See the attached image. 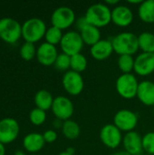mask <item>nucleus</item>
Here are the masks:
<instances>
[{
  "mask_svg": "<svg viewBox=\"0 0 154 155\" xmlns=\"http://www.w3.org/2000/svg\"><path fill=\"white\" fill-rule=\"evenodd\" d=\"M110 40L113 44L114 53L119 55H133L139 50L138 35L133 33L123 32L114 35Z\"/></svg>",
  "mask_w": 154,
  "mask_h": 155,
  "instance_id": "nucleus-1",
  "label": "nucleus"
},
{
  "mask_svg": "<svg viewBox=\"0 0 154 155\" xmlns=\"http://www.w3.org/2000/svg\"><path fill=\"white\" fill-rule=\"evenodd\" d=\"M84 16L89 25L100 29L112 22V10L107 5L97 3L87 8Z\"/></svg>",
  "mask_w": 154,
  "mask_h": 155,
  "instance_id": "nucleus-2",
  "label": "nucleus"
},
{
  "mask_svg": "<svg viewBox=\"0 0 154 155\" xmlns=\"http://www.w3.org/2000/svg\"><path fill=\"white\" fill-rule=\"evenodd\" d=\"M46 30L45 23L42 19L30 18L22 25V37L25 42L34 44L44 37Z\"/></svg>",
  "mask_w": 154,
  "mask_h": 155,
  "instance_id": "nucleus-3",
  "label": "nucleus"
},
{
  "mask_svg": "<svg viewBox=\"0 0 154 155\" xmlns=\"http://www.w3.org/2000/svg\"><path fill=\"white\" fill-rule=\"evenodd\" d=\"M22 36V25L14 18L0 19V39L7 44L16 43Z\"/></svg>",
  "mask_w": 154,
  "mask_h": 155,
  "instance_id": "nucleus-4",
  "label": "nucleus"
},
{
  "mask_svg": "<svg viewBox=\"0 0 154 155\" xmlns=\"http://www.w3.org/2000/svg\"><path fill=\"white\" fill-rule=\"evenodd\" d=\"M139 82L133 74H123L116 80V91L124 99H133L137 96Z\"/></svg>",
  "mask_w": 154,
  "mask_h": 155,
  "instance_id": "nucleus-5",
  "label": "nucleus"
},
{
  "mask_svg": "<svg viewBox=\"0 0 154 155\" xmlns=\"http://www.w3.org/2000/svg\"><path fill=\"white\" fill-rule=\"evenodd\" d=\"M84 43L81 37V35L79 32L76 31H68L64 34V36L60 43L63 53L69 56L80 54L82 49L84 48Z\"/></svg>",
  "mask_w": 154,
  "mask_h": 155,
  "instance_id": "nucleus-6",
  "label": "nucleus"
},
{
  "mask_svg": "<svg viewBox=\"0 0 154 155\" xmlns=\"http://www.w3.org/2000/svg\"><path fill=\"white\" fill-rule=\"evenodd\" d=\"M75 13L68 6H60L56 8L51 15V23L53 26L65 30L75 23Z\"/></svg>",
  "mask_w": 154,
  "mask_h": 155,
  "instance_id": "nucleus-7",
  "label": "nucleus"
},
{
  "mask_svg": "<svg viewBox=\"0 0 154 155\" xmlns=\"http://www.w3.org/2000/svg\"><path fill=\"white\" fill-rule=\"evenodd\" d=\"M138 115L128 109L118 111L113 117V124L123 133L133 132L138 124Z\"/></svg>",
  "mask_w": 154,
  "mask_h": 155,
  "instance_id": "nucleus-8",
  "label": "nucleus"
},
{
  "mask_svg": "<svg viewBox=\"0 0 154 155\" xmlns=\"http://www.w3.org/2000/svg\"><path fill=\"white\" fill-rule=\"evenodd\" d=\"M62 84L64 91L68 94L74 96L80 94L84 88V82L82 74L72 70L64 73L62 78Z\"/></svg>",
  "mask_w": 154,
  "mask_h": 155,
  "instance_id": "nucleus-9",
  "label": "nucleus"
},
{
  "mask_svg": "<svg viewBox=\"0 0 154 155\" xmlns=\"http://www.w3.org/2000/svg\"><path fill=\"white\" fill-rule=\"evenodd\" d=\"M100 139L101 142L107 148L114 150L123 143V136L122 132L113 124H105L100 131Z\"/></svg>",
  "mask_w": 154,
  "mask_h": 155,
  "instance_id": "nucleus-10",
  "label": "nucleus"
},
{
  "mask_svg": "<svg viewBox=\"0 0 154 155\" xmlns=\"http://www.w3.org/2000/svg\"><path fill=\"white\" fill-rule=\"evenodd\" d=\"M20 132V126L18 122L10 117L0 120V143L7 144L15 142Z\"/></svg>",
  "mask_w": 154,
  "mask_h": 155,
  "instance_id": "nucleus-11",
  "label": "nucleus"
},
{
  "mask_svg": "<svg viewBox=\"0 0 154 155\" xmlns=\"http://www.w3.org/2000/svg\"><path fill=\"white\" fill-rule=\"evenodd\" d=\"M51 109L55 118L63 122L70 120L74 112L73 102L68 97L63 95L54 98Z\"/></svg>",
  "mask_w": 154,
  "mask_h": 155,
  "instance_id": "nucleus-12",
  "label": "nucleus"
},
{
  "mask_svg": "<svg viewBox=\"0 0 154 155\" xmlns=\"http://www.w3.org/2000/svg\"><path fill=\"white\" fill-rule=\"evenodd\" d=\"M140 76H148L154 72V54L142 53L134 58V70Z\"/></svg>",
  "mask_w": 154,
  "mask_h": 155,
  "instance_id": "nucleus-13",
  "label": "nucleus"
},
{
  "mask_svg": "<svg viewBox=\"0 0 154 155\" xmlns=\"http://www.w3.org/2000/svg\"><path fill=\"white\" fill-rule=\"evenodd\" d=\"M133 21V13L126 5H116L112 10V22L119 27H127Z\"/></svg>",
  "mask_w": 154,
  "mask_h": 155,
  "instance_id": "nucleus-14",
  "label": "nucleus"
},
{
  "mask_svg": "<svg viewBox=\"0 0 154 155\" xmlns=\"http://www.w3.org/2000/svg\"><path fill=\"white\" fill-rule=\"evenodd\" d=\"M58 54L56 46L48 43H43L37 48L36 59L42 65L50 66L54 64Z\"/></svg>",
  "mask_w": 154,
  "mask_h": 155,
  "instance_id": "nucleus-15",
  "label": "nucleus"
},
{
  "mask_svg": "<svg viewBox=\"0 0 154 155\" xmlns=\"http://www.w3.org/2000/svg\"><path fill=\"white\" fill-rule=\"evenodd\" d=\"M124 150L131 155H141L143 152V137L135 131L126 133L123 139Z\"/></svg>",
  "mask_w": 154,
  "mask_h": 155,
  "instance_id": "nucleus-16",
  "label": "nucleus"
},
{
  "mask_svg": "<svg viewBox=\"0 0 154 155\" xmlns=\"http://www.w3.org/2000/svg\"><path fill=\"white\" fill-rule=\"evenodd\" d=\"M113 47L111 40L101 39L95 45L91 46L90 54L93 58L98 61H103L108 59L113 53Z\"/></svg>",
  "mask_w": 154,
  "mask_h": 155,
  "instance_id": "nucleus-17",
  "label": "nucleus"
},
{
  "mask_svg": "<svg viewBox=\"0 0 154 155\" xmlns=\"http://www.w3.org/2000/svg\"><path fill=\"white\" fill-rule=\"evenodd\" d=\"M139 101L146 106H154V83L143 81L139 84L137 96Z\"/></svg>",
  "mask_w": 154,
  "mask_h": 155,
  "instance_id": "nucleus-18",
  "label": "nucleus"
},
{
  "mask_svg": "<svg viewBox=\"0 0 154 155\" xmlns=\"http://www.w3.org/2000/svg\"><path fill=\"white\" fill-rule=\"evenodd\" d=\"M45 142L43 134L38 133H31L23 139V146L26 152L37 153L44 147Z\"/></svg>",
  "mask_w": 154,
  "mask_h": 155,
  "instance_id": "nucleus-19",
  "label": "nucleus"
},
{
  "mask_svg": "<svg viewBox=\"0 0 154 155\" xmlns=\"http://www.w3.org/2000/svg\"><path fill=\"white\" fill-rule=\"evenodd\" d=\"M81 37L84 43V45L93 46L97 42L101 40V32L100 29L92 25H86L84 27H83L79 31Z\"/></svg>",
  "mask_w": 154,
  "mask_h": 155,
  "instance_id": "nucleus-20",
  "label": "nucleus"
},
{
  "mask_svg": "<svg viewBox=\"0 0 154 155\" xmlns=\"http://www.w3.org/2000/svg\"><path fill=\"white\" fill-rule=\"evenodd\" d=\"M140 19L146 24L154 23V0L143 1L138 8Z\"/></svg>",
  "mask_w": 154,
  "mask_h": 155,
  "instance_id": "nucleus-21",
  "label": "nucleus"
},
{
  "mask_svg": "<svg viewBox=\"0 0 154 155\" xmlns=\"http://www.w3.org/2000/svg\"><path fill=\"white\" fill-rule=\"evenodd\" d=\"M34 104L36 108H39L43 111H47L52 108L54 98L52 94L47 90H40L34 95Z\"/></svg>",
  "mask_w": 154,
  "mask_h": 155,
  "instance_id": "nucleus-22",
  "label": "nucleus"
},
{
  "mask_svg": "<svg viewBox=\"0 0 154 155\" xmlns=\"http://www.w3.org/2000/svg\"><path fill=\"white\" fill-rule=\"evenodd\" d=\"M62 133L64 136L68 140H76L81 134V128L79 124L73 120L64 121L62 126Z\"/></svg>",
  "mask_w": 154,
  "mask_h": 155,
  "instance_id": "nucleus-23",
  "label": "nucleus"
},
{
  "mask_svg": "<svg viewBox=\"0 0 154 155\" xmlns=\"http://www.w3.org/2000/svg\"><path fill=\"white\" fill-rule=\"evenodd\" d=\"M139 49L143 53L154 54V34L150 32H143L138 35Z\"/></svg>",
  "mask_w": 154,
  "mask_h": 155,
  "instance_id": "nucleus-24",
  "label": "nucleus"
},
{
  "mask_svg": "<svg viewBox=\"0 0 154 155\" xmlns=\"http://www.w3.org/2000/svg\"><path fill=\"white\" fill-rule=\"evenodd\" d=\"M88 65V61L85 55H84L82 53L74 54L71 56V66L70 69L76 73H83L86 70Z\"/></svg>",
  "mask_w": 154,
  "mask_h": 155,
  "instance_id": "nucleus-25",
  "label": "nucleus"
},
{
  "mask_svg": "<svg viewBox=\"0 0 154 155\" xmlns=\"http://www.w3.org/2000/svg\"><path fill=\"white\" fill-rule=\"evenodd\" d=\"M64 36L63 31L55 26H50L49 28H47L45 35H44V38H45V43H48L52 45L56 46L57 45H60L62 38Z\"/></svg>",
  "mask_w": 154,
  "mask_h": 155,
  "instance_id": "nucleus-26",
  "label": "nucleus"
},
{
  "mask_svg": "<svg viewBox=\"0 0 154 155\" xmlns=\"http://www.w3.org/2000/svg\"><path fill=\"white\" fill-rule=\"evenodd\" d=\"M117 64L123 74H132V71L134 70V58L128 54L119 55Z\"/></svg>",
  "mask_w": 154,
  "mask_h": 155,
  "instance_id": "nucleus-27",
  "label": "nucleus"
},
{
  "mask_svg": "<svg viewBox=\"0 0 154 155\" xmlns=\"http://www.w3.org/2000/svg\"><path fill=\"white\" fill-rule=\"evenodd\" d=\"M36 51L34 44L25 42L20 48V56L25 61H31L36 56Z\"/></svg>",
  "mask_w": 154,
  "mask_h": 155,
  "instance_id": "nucleus-28",
  "label": "nucleus"
},
{
  "mask_svg": "<svg viewBox=\"0 0 154 155\" xmlns=\"http://www.w3.org/2000/svg\"><path fill=\"white\" fill-rule=\"evenodd\" d=\"M29 120L30 122L35 125V126H40L42 125L45 120H46V113L45 111H43L39 108H34L33 109L30 114H29Z\"/></svg>",
  "mask_w": 154,
  "mask_h": 155,
  "instance_id": "nucleus-29",
  "label": "nucleus"
},
{
  "mask_svg": "<svg viewBox=\"0 0 154 155\" xmlns=\"http://www.w3.org/2000/svg\"><path fill=\"white\" fill-rule=\"evenodd\" d=\"M54 65L59 71H65V72L69 71L68 69H70L71 66V56L64 53L59 54Z\"/></svg>",
  "mask_w": 154,
  "mask_h": 155,
  "instance_id": "nucleus-30",
  "label": "nucleus"
},
{
  "mask_svg": "<svg viewBox=\"0 0 154 155\" xmlns=\"http://www.w3.org/2000/svg\"><path fill=\"white\" fill-rule=\"evenodd\" d=\"M143 148L148 154L154 155V132H149L143 136Z\"/></svg>",
  "mask_w": 154,
  "mask_h": 155,
  "instance_id": "nucleus-31",
  "label": "nucleus"
},
{
  "mask_svg": "<svg viewBox=\"0 0 154 155\" xmlns=\"http://www.w3.org/2000/svg\"><path fill=\"white\" fill-rule=\"evenodd\" d=\"M43 137L44 139V142L47 143H54L57 140V133L54 130H47L43 134Z\"/></svg>",
  "mask_w": 154,
  "mask_h": 155,
  "instance_id": "nucleus-32",
  "label": "nucleus"
},
{
  "mask_svg": "<svg viewBox=\"0 0 154 155\" xmlns=\"http://www.w3.org/2000/svg\"><path fill=\"white\" fill-rule=\"evenodd\" d=\"M75 25H76L77 29L80 31L83 27H84L86 25H88V22H87L85 16H83V17H79V18L75 21Z\"/></svg>",
  "mask_w": 154,
  "mask_h": 155,
  "instance_id": "nucleus-33",
  "label": "nucleus"
},
{
  "mask_svg": "<svg viewBox=\"0 0 154 155\" xmlns=\"http://www.w3.org/2000/svg\"><path fill=\"white\" fill-rule=\"evenodd\" d=\"M104 4H105V5H107L109 7H110V6H112V5L114 7V6H116V5L119 4V0H106Z\"/></svg>",
  "mask_w": 154,
  "mask_h": 155,
  "instance_id": "nucleus-34",
  "label": "nucleus"
},
{
  "mask_svg": "<svg viewBox=\"0 0 154 155\" xmlns=\"http://www.w3.org/2000/svg\"><path fill=\"white\" fill-rule=\"evenodd\" d=\"M63 124H64L63 121H61V120H59V119H55V121L54 122V126L56 129H58V128H61V129H62Z\"/></svg>",
  "mask_w": 154,
  "mask_h": 155,
  "instance_id": "nucleus-35",
  "label": "nucleus"
},
{
  "mask_svg": "<svg viewBox=\"0 0 154 155\" xmlns=\"http://www.w3.org/2000/svg\"><path fill=\"white\" fill-rule=\"evenodd\" d=\"M142 2L143 1H141V0H128V3L131 5H140L142 4Z\"/></svg>",
  "mask_w": 154,
  "mask_h": 155,
  "instance_id": "nucleus-36",
  "label": "nucleus"
},
{
  "mask_svg": "<svg viewBox=\"0 0 154 155\" xmlns=\"http://www.w3.org/2000/svg\"><path fill=\"white\" fill-rule=\"evenodd\" d=\"M0 155H5V144L0 143Z\"/></svg>",
  "mask_w": 154,
  "mask_h": 155,
  "instance_id": "nucleus-37",
  "label": "nucleus"
},
{
  "mask_svg": "<svg viewBox=\"0 0 154 155\" xmlns=\"http://www.w3.org/2000/svg\"><path fill=\"white\" fill-rule=\"evenodd\" d=\"M113 155H131L129 153H127L125 150H122V151H119L117 153H115Z\"/></svg>",
  "mask_w": 154,
  "mask_h": 155,
  "instance_id": "nucleus-38",
  "label": "nucleus"
},
{
  "mask_svg": "<svg viewBox=\"0 0 154 155\" xmlns=\"http://www.w3.org/2000/svg\"><path fill=\"white\" fill-rule=\"evenodd\" d=\"M66 152H67L68 153H70V154L74 155V152H75V150H74V147H69V148H67V149H66Z\"/></svg>",
  "mask_w": 154,
  "mask_h": 155,
  "instance_id": "nucleus-39",
  "label": "nucleus"
},
{
  "mask_svg": "<svg viewBox=\"0 0 154 155\" xmlns=\"http://www.w3.org/2000/svg\"><path fill=\"white\" fill-rule=\"evenodd\" d=\"M15 155H26V154H25V152L18 150V151H16V152L15 153Z\"/></svg>",
  "mask_w": 154,
  "mask_h": 155,
  "instance_id": "nucleus-40",
  "label": "nucleus"
},
{
  "mask_svg": "<svg viewBox=\"0 0 154 155\" xmlns=\"http://www.w3.org/2000/svg\"><path fill=\"white\" fill-rule=\"evenodd\" d=\"M58 155H72V154H70V153H68L66 151H64V152H62V153H59Z\"/></svg>",
  "mask_w": 154,
  "mask_h": 155,
  "instance_id": "nucleus-41",
  "label": "nucleus"
},
{
  "mask_svg": "<svg viewBox=\"0 0 154 155\" xmlns=\"http://www.w3.org/2000/svg\"><path fill=\"white\" fill-rule=\"evenodd\" d=\"M33 155H38V154H33Z\"/></svg>",
  "mask_w": 154,
  "mask_h": 155,
  "instance_id": "nucleus-42",
  "label": "nucleus"
},
{
  "mask_svg": "<svg viewBox=\"0 0 154 155\" xmlns=\"http://www.w3.org/2000/svg\"><path fill=\"white\" fill-rule=\"evenodd\" d=\"M153 109H154V106H153Z\"/></svg>",
  "mask_w": 154,
  "mask_h": 155,
  "instance_id": "nucleus-43",
  "label": "nucleus"
}]
</instances>
